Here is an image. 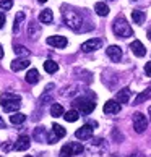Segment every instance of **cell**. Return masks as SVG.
Instances as JSON below:
<instances>
[{
	"label": "cell",
	"mask_w": 151,
	"mask_h": 157,
	"mask_svg": "<svg viewBox=\"0 0 151 157\" xmlns=\"http://www.w3.org/2000/svg\"><path fill=\"white\" fill-rule=\"evenodd\" d=\"M62 18L67 23V26L72 28L73 31H85V28L81 26L83 25V18H81V15L78 11H75L73 8L63 7L62 8Z\"/></svg>",
	"instance_id": "6da1fadb"
},
{
	"label": "cell",
	"mask_w": 151,
	"mask_h": 157,
	"mask_svg": "<svg viewBox=\"0 0 151 157\" xmlns=\"http://www.w3.org/2000/svg\"><path fill=\"white\" fill-rule=\"evenodd\" d=\"M0 105L5 112H15L21 107V97L18 94H11V92H5L0 97Z\"/></svg>",
	"instance_id": "7a4b0ae2"
},
{
	"label": "cell",
	"mask_w": 151,
	"mask_h": 157,
	"mask_svg": "<svg viewBox=\"0 0 151 157\" xmlns=\"http://www.w3.org/2000/svg\"><path fill=\"white\" fill-rule=\"evenodd\" d=\"M112 31L117 37H130V36H133V29L130 28V25L127 23V20L124 18V16H119V18L114 20Z\"/></svg>",
	"instance_id": "3957f363"
},
{
	"label": "cell",
	"mask_w": 151,
	"mask_h": 157,
	"mask_svg": "<svg viewBox=\"0 0 151 157\" xmlns=\"http://www.w3.org/2000/svg\"><path fill=\"white\" fill-rule=\"evenodd\" d=\"M73 105L77 107V110H80L81 113H91L93 110H94V107H96V104L93 102V101H89V99H77V101L73 102Z\"/></svg>",
	"instance_id": "277c9868"
},
{
	"label": "cell",
	"mask_w": 151,
	"mask_h": 157,
	"mask_svg": "<svg viewBox=\"0 0 151 157\" xmlns=\"http://www.w3.org/2000/svg\"><path fill=\"white\" fill-rule=\"evenodd\" d=\"M146 126H148L146 117H145L143 113L137 112L135 115H133V128H135V131L137 133H143L145 130H146Z\"/></svg>",
	"instance_id": "5b68a950"
},
{
	"label": "cell",
	"mask_w": 151,
	"mask_h": 157,
	"mask_svg": "<svg viewBox=\"0 0 151 157\" xmlns=\"http://www.w3.org/2000/svg\"><path fill=\"white\" fill-rule=\"evenodd\" d=\"M47 44L52 45V47H57V49H63V47H67L68 40L63 36H50V37H47Z\"/></svg>",
	"instance_id": "8992f818"
},
{
	"label": "cell",
	"mask_w": 151,
	"mask_h": 157,
	"mask_svg": "<svg viewBox=\"0 0 151 157\" xmlns=\"http://www.w3.org/2000/svg\"><path fill=\"white\" fill-rule=\"evenodd\" d=\"M102 45V40L101 39H89L86 42L81 44V50L83 52H93V50H97Z\"/></svg>",
	"instance_id": "52a82bcc"
},
{
	"label": "cell",
	"mask_w": 151,
	"mask_h": 157,
	"mask_svg": "<svg viewBox=\"0 0 151 157\" xmlns=\"http://www.w3.org/2000/svg\"><path fill=\"white\" fill-rule=\"evenodd\" d=\"M75 136H77L78 139H81V141H85V139H89L93 136V128L89 125H85L77 130V133H75Z\"/></svg>",
	"instance_id": "ba28073f"
},
{
	"label": "cell",
	"mask_w": 151,
	"mask_h": 157,
	"mask_svg": "<svg viewBox=\"0 0 151 157\" xmlns=\"http://www.w3.org/2000/svg\"><path fill=\"white\" fill-rule=\"evenodd\" d=\"M106 54L112 62H120V59H122V50H120L119 45H111V47H107Z\"/></svg>",
	"instance_id": "9c48e42d"
},
{
	"label": "cell",
	"mask_w": 151,
	"mask_h": 157,
	"mask_svg": "<svg viewBox=\"0 0 151 157\" xmlns=\"http://www.w3.org/2000/svg\"><path fill=\"white\" fill-rule=\"evenodd\" d=\"M30 60L28 59H16V60H13L10 63V68L13 70V71H21V70H25V68H28L30 67Z\"/></svg>",
	"instance_id": "30bf717a"
},
{
	"label": "cell",
	"mask_w": 151,
	"mask_h": 157,
	"mask_svg": "<svg viewBox=\"0 0 151 157\" xmlns=\"http://www.w3.org/2000/svg\"><path fill=\"white\" fill-rule=\"evenodd\" d=\"M30 144H31V141H30V138H28V136H20L18 139H16V143H15L13 149H15V151H20V152H23V151H26L28 147H30Z\"/></svg>",
	"instance_id": "8fae6325"
},
{
	"label": "cell",
	"mask_w": 151,
	"mask_h": 157,
	"mask_svg": "<svg viewBox=\"0 0 151 157\" xmlns=\"http://www.w3.org/2000/svg\"><path fill=\"white\" fill-rule=\"evenodd\" d=\"M120 112V104L115 101H107L104 104V113L112 115V113H119Z\"/></svg>",
	"instance_id": "7c38bea8"
},
{
	"label": "cell",
	"mask_w": 151,
	"mask_h": 157,
	"mask_svg": "<svg viewBox=\"0 0 151 157\" xmlns=\"http://www.w3.org/2000/svg\"><path fill=\"white\" fill-rule=\"evenodd\" d=\"M130 49L137 57H143L145 54H146V49H145V45L140 42V40H133V42L130 44Z\"/></svg>",
	"instance_id": "4fadbf2b"
},
{
	"label": "cell",
	"mask_w": 151,
	"mask_h": 157,
	"mask_svg": "<svg viewBox=\"0 0 151 157\" xmlns=\"http://www.w3.org/2000/svg\"><path fill=\"white\" fill-rule=\"evenodd\" d=\"M26 81L30 84H36L38 81H39V71H38L36 68H31L30 71L26 73Z\"/></svg>",
	"instance_id": "5bb4252c"
},
{
	"label": "cell",
	"mask_w": 151,
	"mask_h": 157,
	"mask_svg": "<svg viewBox=\"0 0 151 157\" xmlns=\"http://www.w3.org/2000/svg\"><path fill=\"white\" fill-rule=\"evenodd\" d=\"M117 102H129L130 101V89L129 88H124V89H120L119 92H117Z\"/></svg>",
	"instance_id": "9a60e30c"
},
{
	"label": "cell",
	"mask_w": 151,
	"mask_h": 157,
	"mask_svg": "<svg viewBox=\"0 0 151 157\" xmlns=\"http://www.w3.org/2000/svg\"><path fill=\"white\" fill-rule=\"evenodd\" d=\"M94 11L99 16H107L109 15V7L104 2H97L96 5H94Z\"/></svg>",
	"instance_id": "2e32d148"
},
{
	"label": "cell",
	"mask_w": 151,
	"mask_h": 157,
	"mask_svg": "<svg viewBox=\"0 0 151 157\" xmlns=\"http://www.w3.org/2000/svg\"><path fill=\"white\" fill-rule=\"evenodd\" d=\"M132 20L135 21L137 25H143L145 20H146V15H145L143 11H140V10H133L132 11Z\"/></svg>",
	"instance_id": "e0dca14e"
},
{
	"label": "cell",
	"mask_w": 151,
	"mask_h": 157,
	"mask_svg": "<svg viewBox=\"0 0 151 157\" xmlns=\"http://www.w3.org/2000/svg\"><path fill=\"white\" fill-rule=\"evenodd\" d=\"M62 117L65 118L67 121H70V123H72V121H77L80 118V113H78V110H68V112H65L62 115Z\"/></svg>",
	"instance_id": "ac0fdd59"
},
{
	"label": "cell",
	"mask_w": 151,
	"mask_h": 157,
	"mask_svg": "<svg viewBox=\"0 0 151 157\" xmlns=\"http://www.w3.org/2000/svg\"><path fill=\"white\" fill-rule=\"evenodd\" d=\"M52 20H54V15H52L50 10H42L39 15V21L41 23H50Z\"/></svg>",
	"instance_id": "d6986e66"
},
{
	"label": "cell",
	"mask_w": 151,
	"mask_h": 157,
	"mask_svg": "<svg viewBox=\"0 0 151 157\" xmlns=\"http://www.w3.org/2000/svg\"><path fill=\"white\" fill-rule=\"evenodd\" d=\"M50 115L52 117H62L63 115V107L60 105V104H52L50 105Z\"/></svg>",
	"instance_id": "ffe728a7"
},
{
	"label": "cell",
	"mask_w": 151,
	"mask_h": 157,
	"mask_svg": "<svg viewBox=\"0 0 151 157\" xmlns=\"http://www.w3.org/2000/svg\"><path fill=\"white\" fill-rule=\"evenodd\" d=\"M26 120V115L25 113H13V115H10V121L13 125H20V123H23V121Z\"/></svg>",
	"instance_id": "44dd1931"
},
{
	"label": "cell",
	"mask_w": 151,
	"mask_h": 157,
	"mask_svg": "<svg viewBox=\"0 0 151 157\" xmlns=\"http://www.w3.org/2000/svg\"><path fill=\"white\" fill-rule=\"evenodd\" d=\"M52 131L55 133V138H57V139H60V138H63V136L67 135L65 128H63V126H60V125H57V123H54V125H52Z\"/></svg>",
	"instance_id": "7402d4cb"
},
{
	"label": "cell",
	"mask_w": 151,
	"mask_h": 157,
	"mask_svg": "<svg viewBox=\"0 0 151 157\" xmlns=\"http://www.w3.org/2000/svg\"><path fill=\"white\" fill-rule=\"evenodd\" d=\"M44 70L47 73H55L57 70H59V65L54 62V60H46V63H44Z\"/></svg>",
	"instance_id": "603a6c76"
},
{
	"label": "cell",
	"mask_w": 151,
	"mask_h": 157,
	"mask_svg": "<svg viewBox=\"0 0 151 157\" xmlns=\"http://www.w3.org/2000/svg\"><path fill=\"white\" fill-rule=\"evenodd\" d=\"M25 20V13L23 11H18L16 13V18H15V26H13V33H18L20 31V26H21V21Z\"/></svg>",
	"instance_id": "cb8c5ba5"
},
{
	"label": "cell",
	"mask_w": 151,
	"mask_h": 157,
	"mask_svg": "<svg viewBox=\"0 0 151 157\" xmlns=\"http://www.w3.org/2000/svg\"><path fill=\"white\" fill-rule=\"evenodd\" d=\"M73 152H72V144H65L60 151V157H72Z\"/></svg>",
	"instance_id": "d4e9b609"
},
{
	"label": "cell",
	"mask_w": 151,
	"mask_h": 157,
	"mask_svg": "<svg viewBox=\"0 0 151 157\" xmlns=\"http://www.w3.org/2000/svg\"><path fill=\"white\" fill-rule=\"evenodd\" d=\"M15 54L16 55H30V50L26 47H23V45H16L15 47Z\"/></svg>",
	"instance_id": "484cf974"
},
{
	"label": "cell",
	"mask_w": 151,
	"mask_h": 157,
	"mask_svg": "<svg viewBox=\"0 0 151 157\" xmlns=\"http://www.w3.org/2000/svg\"><path fill=\"white\" fill-rule=\"evenodd\" d=\"M72 152H73V155H78V154H81L83 152V146L81 144H72Z\"/></svg>",
	"instance_id": "4316f807"
},
{
	"label": "cell",
	"mask_w": 151,
	"mask_h": 157,
	"mask_svg": "<svg viewBox=\"0 0 151 157\" xmlns=\"http://www.w3.org/2000/svg\"><path fill=\"white\" fill-rule=\"evenodd\" d=\"M11 5H13L11 0H0V8H2V10H10Z\"/></svg>",
	"instance_id": "83f0119b"
},
{
	"label": "cell",
	"mask_w": 151,
	"mask_h": 157,
	"mask_svg": "<svg viewBox=\"0 0 151 157\" xmlns=\"http://www.w3.org/2000/svg\"><path fill=\"white\" fill-rule=\"evenodd\" d=\"M148 94H149V91H146V92H143V94H140V96H138V97H137V101H135V102H133V104H141V102L145 101V99H146V97H148Z\"/></svg>",
	"instance_id": "f1b7e54d"
},
{
	"label": "cell",
	"mask_w": 151,
	"mask_h": 157,
	"mask_svg": "<svg viewBox=\"0 0 151 157\" xmlns=\"http://www.w3.org/2000/svg\"><path fill=\"white\" fill-rule=\"evenodd\" d=\"M34 31H36V23H31V25H30V37H31V39L36 37V34H34Z\"/></svg>",
	"instance_id": "f546056e"
},
{
	"label": "cell",
	"mask_w": 151,
	"mask_h": 157,
	"mask_svg": "<svg viewBox=\"0 0 151 157\" xmlns=\"http://www.w3.org/2000/svg\"><path fill=\"white\" fill-rule=\"evenodd\" d=\"M145 73H146V76L151 78V62H148L146 65H145Z\"/></svg>",
	"instance_id": "4dcf8cb0"
},
{
	"label": "cell",
	"mask_w": 151,
	"mask_h": 157,
	"mask_svg": "<svg viewBox=\"0 0 151 157\" xmlns=\"http://www.w3.org/2000/svg\"><path fill=\"white\" fill-rule=\"evenodd\" d=\"M3 25H5V15L2 13V11H0V29L3 28Z\"/></svg>",
	"instance_id": "1f68e13d"
},
{
	"label": "cell",
	"mask_w": 151,
	"mask_h": 157,
	"mask_svg": "<svg viewBox=\"0 0 151 157\" xmlns=\"http://www.w3.org/2000/svg\"><path fill=\"white\" fill-rule=\"evenodd\" d=\"M0 128H5V121L2 120V117H0Z\"/></svg>",
	"instance_id": "d6a6232c"
},
{
	"label": "cell",
	"mask_w": 151,
	"mask_h": 157,
	"mask_svg": "<svg viewBox=\"0 0 151 157\" xmlns=\"http://www.w3.org/2000/svg\"><path fill=\"white\" fill-rule=\"evenodd\" d=\"M0 59H3V49H2V45H0Z\"/></svg>",
	"instance_id": "836d02e7"
},
{
	"label": "cell",
	"mask_w": 151,
	"mask_h": 157,
	"mask_svg": "<svg viewBox=\"0 0 151 157\" xmlns=\"http://www.w3.org/2000/svg\"><path fill=\"white\" fill-rule=\"evenodd\" d=\"M38 2H39V3H46L47 0H38Z\"/></svg>",
	"instance_id": "e575fe53"
},
{
	"label": "cell",
	"mask_w": 151,
	"mask_h": 157,
	"mask_svg": "<svg viewBox=\"0 0 151 157\" xmlns=\"http://www.w3.org/2000/svg\"><path fill=\"white\" fill-rule=\"evenodd\" d=\"M148 37H149V39H151V29H149V31H148Z\"/></svg>",
	"instance_id": "d590c367"
},
{
	"label": "cell",
	"mask_w": 151,
	"mask_h": 157,
	"mask_svg": "<svg viewBox=\"0 0 151 157\" xmlns=\"http://www.w3.org/2000/svg\"><path fill=\"white\" fill-rule=\"evenodd\" d=\"M149 115H151V107H149Z\"/></svg>",
	"instance_id": "8d00e7d4"
},
{
	"label": "cell",
	"mask_w": 151,
	"mask_h": 157,
	"mask_svg": "<svg viewBox=\"0 0 151 157\" xmlns=\"http://www.w3.org/2000/svg\"><path fill=\"white\" fill-rule=\"evenodd\" d=\"M26 157H31V155H26Z\"/></svg>",
	"instance_id": "74e56055"
}]
</instances>
